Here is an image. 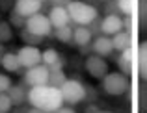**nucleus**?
I'll list each match as a JSON object with an SVG mask.
<instances>
[{
  "label": "nucleus",
  "mask_w": 147,
  "mask_h": 113,
  "mask_svg": "<svg viewBox=\"0 0 147 113\" xmlns=\"http://www.w3.org/2000/svg\"><path fill=\"white\" fill-rule=\"evenodd\" d=\"M28 104L32 108H39L43 111L54 113L63 106L61 91L52 85H39V87H30L28 89Z\"/></svg>",
  "instance_id": "obj_1"
},
{
  "label": "nucleus",
  "mask_w": 147,
  "mask_h": 113,
  "mask_svg": "<svg viewBox=\"0 0 147 113\" xmlns=\"http://www.w3.org/2000/svg\"><path fill=\"white\" fill-rule=\"evenodd\" d=\"M67 13L71 17V22H75L76 26H90L99 17V11L93 4L78 2V0H73L67 6Z\"/></svg>",
  "instance_id": "obj_2"
},
{
  "label": "nucleus",
  "mask_w": 147,
  "mask_h": 113,
  "mask_svg": "<svg viewBox=\"0 0 147 113\" xmlns=\"http://www.w3.org/2000/svg\"><path fill=\"white\" fill-rule=\"evenodd\" d=\"M60 91L63 104H67V106H76L86 100V85L78 80H67L60 87Z\"/></svg>",
  "instance_id": "obj_3"
},
{
  "label": "nucleus",
  "mask_w": 147,
  "mask_h": 113,
  "mask_svg": "<svg viewBox=\"0 0 147 113\" xmlns=\"http://www.w3.org/2000/svg\"><path fill=\"white\" fill-rule=\"evenodd\" d=\"M102 89L110 96H119L129 91V76L123 72H108L102 78Z\"/></svg>",
  "instance_id": "obj_4"
},
{
  "label": "nucleus",
  "mask_w": 147,
  "mask_h": 113,
  "mask_svg": "<svg viewBox=\"0 0 147 113\" xmlns=\"http://www.w3.org/2000/svg\"><path fill=\"white\" fill-rule=\"evenodd\" d=\"M24 28L28 30V32H32L34 35H37V37L52 35V24H50V21H49V15H45V13H36L30 19H26Z\"/></svg>",
  "instance_id": "obj_5"
},
{
  "label": "nucleus",
  "mask_w": 147,
  "mask_h": 113,
  "mask_svg": "<svg viewBox=\"0 0 147 113\" xmlns=\"http://www.w3.org/2000/svg\"><path fill=\"white\" fill-rule=\"evenodd\" d=\"M49 76H50V69L47 65L39 63L32 69H26L24 72V80L30 87H39V85H47L49 84Z\"/></svg>",
  "instance_id": "obj_6"
},
{
  "label": "nucleus",
  "mask_w": 147,
  "mask_h": 113,
  "mask_svg": "<svg viewBox=\"0 0 147 113\" xmlns=\"http://www.w3.org/2000/svg\"><path fill=\"white\" fill-rule=\"evenodd\" d=\"M17 56H19V61H21L22 69L26 71V69H32V67H36V65L41 63V56H43V52H41L37 46L26 45V46H22V48L17 52Z\"/></svg>",
  "instance_id": "obj_7"
},
{
  "label": "nucleus",
  "mask_w": 147,
  "mask_h": 113,
  "mask_svg": "<svg viewBox=\"0 0 147 113\" xmlns=\"http://www.w3.org/2000/svg\"><path fill=\"white\" fill-rule=\"evenodd\" d=\"M86 71L90 72V76L97 78V80H102L104 76L108 74V63L104 61L102 56H88L86 58Z\"/></svg>",
  "instance_id": "obj_8"
},
{
  "label": "nucleus",
  "mask_w": 147,
  "mask_h": 113,
  "mask_svg": "<svg viewBox=\"0 0 147 113\" xmlns=\"http://www.w3.org/2000/svg\"><path fill=\"white\" fill-rule=\"evenodd\" d=\"M41 6H43L41 0H17L13 6V11L24 19H30L32 15L41 13Z\"/></svg>",
  "instance_id": "obj_9"
},
{
  "label": "nucleus",
  "mask_w": 147,
  "mask_h": 113,
  "mask_svg": "<svg viewBox=\"0 0 147 113\" xmlns=\"http://www.w3.org/2000/svg\"><path fill=\"white\" fill-rule=\"evenodd\" d=\"M100 30H102V35L114 37L115 33L123 32V19L119 17V15H106V17L102 19Z\"/></svg>",
  "instance_id": "obj_10"
},
{
  "label": "nucleus",
  "mask_w": 147,
  "mask_h": 113,
  "mask_svg": "<svg viewBox=\"0 0 147 113\" xmlns=\"http://www.w3.org/2000/svg\"><path fill=\"white\" fill-rule=\"evenodd\" d=\"M26 87H30V85L26 84L24 78L21 80V84L11 85V87H9L7 95H9V98H11V102H13V106H22L24 102H28V89H26Z\"/></svg>",
  "instance_id": "obj_11"
},
{
  "label": "nucleus",
  "mask_w": 147,
  "mask_h": 113,
  "mask_svg": "<svg viewBox=\"0 0 147 113\" xmlns=\"http://www.w3.org/2000/svg\"><path fill=\"white\" fill-rule=\"evenodd\" d=\"M41 63L47 65L50 71H58V69H63L65 65V58L61 54H58L54 48H47L41 56Z\"/></svg>",
  "instance_id": "obj_12"
},
{
  "label": "nucleus",
  "mask_w": 147,
  "mask_h": 113,
  "mask_svg": "<svg viewBox=\"0 0 147 113\" xmlns=\"http://www.w3.org/2000/svg\"><path fill=\"white\" fill-rule=\"evenodd\" d=\"M49 21L52 24V28H61V26L71 24V17L67 13V7H50Z\"/></svg>",
  "instance_id": "obj_13"
},
{
  "label": "nucleus",
  "mask_w": 147,
  "mask_h": 113,
  "mask_svg": "<svg viewBox=\"0 0 147 113\" xmlns=\"http://www.w3.org/2000/svg\"><path fill=\"white\" fill-rule=\"evenodd\" d=\"M91 48H93V52L97 54V56H110L112 52H114V43H112V37L108 35H99L93 39V43H91Z\"/></svg>",
  "instance_id": "obj_14"
},
{
  "label": "nucleus",
  "mask_w": 147,
  "mask_h": 113,
  "mask_svg": "<svg viewBox=\"0 0 147 113\" xmlns=\"http://www.w3.org/2000/svg\"><path fill=\"white\" fill-rule=\"evenodd\" d=\"M0 65H2L7 72H15V74H21L22 72V65H21V61H19V56L13 54V52L2 54V63Z\"/></svg>",
  "instance_id": "obj_15"
},
{
  "label": "nucleus",
  "mask_w": 147,
  "mask_h": 113,
  "mask_svg": "<svg viewBox=\"0 0 147 113\" xmlns=\"http://www.w3.org/2000/svg\"><path fill=\"white\" fill-rule=\"evenodd\" d=\"M115 61H117V67H119V71H121L123 74H127V76L132 74V48L123 50Z\"/></svg>",
  "instance_id": "obj_16"
},
{
  "label": "nucleus",
  "mask_w": 147,
  "mask_h": 113,
  "mask_svg": "<svg viewBox=\"0 0 147 113\" xmlns=\"http://www.w3.org/2000/svg\"><path fill=\"white\" fill-rule=\"evenodd\" d=\"M91 32L88 26H75V32H73V41H75V45L78 46H86L91 43Z\"/></svg>",
  "instance_id": "obj_17"
},
{
  "label": "nucleus",
  "mask_w": 147,
  "mask_h": 113,
  "mask_svg": "<svg viewBox=\"0 0 147 113\" xmlns=\"http://www.w3.org/2000/svg\"><path fill=\"white\" fill-rule=\"evenodd\" d=\"M138 74L147 82V41H142L138 46Z\"/></svg>",
  "instance_id": "obj_18"
},
{
  "label": "nucleus",
  "mask_w": 147,
  "mask_h": 113,
  "mask_svg": "<svg viewBox=\"0 0 147 113\" xmlns=\"http://www.w3.org/2000/svg\"><path fill=\"white\" fill-rule=\"evenodd\" d=\"M112 43H114V50L123 52V50L130 48V33H127L125 30H123V32L115 33V35L112 37Z\"/></svg>",
  "instance_id": "obj_19"
},
{
  "label": "nucleus",
  "mask_w": 147,
  "mask_h": 113,
  "mask_svg": "<svg viewBox=\"0 0 147 113\" xmlns=\"http://www.w3.org/2000/svg\"><path fill=\"white\" fill-rule=\"evenodd\" d=\"M138 108L140 113H147V82L142 80L138 85Z\"/></svg>",
  "instance_id": "obj_20"
},
{
  "label": "nucleus",
  "mask_w": 147,
  "mask_h": 113,
  "mask_svg": "<svg viewBox=\"0 0 147 113\" xmlns=\"http://www.w3.org/2000/svg\"><path fill=\"white\" fill-rule=\"evenodd\" d=\"M67 82V76H65L63 69H58V71H50V76H49V85L52 87H58L60 89L61 85Z\"/></svg>",
  "instance_id": "obj_21"
},
{
  "label": "nucleus",
  "mask_w": 147,
  "mask_h": 113,
  "mask_svg": "<svg viewBox=\"0 0 147 113\" xmlns=\"http://www.w3.org/2000/svg\"><path fill=\"white\" fill-rule=\"evenodd\" d=\"M73 24H67V26H61V28H56V32H54V35L60 39L61 43H71L73 41Z\"/></svg>",
  "instance_id": "obj_22"
},
{
  "label": "nucleus",
  "mask_w": 147,
  "mask_h": 113,
  "mask_svg": "<svg viewBox=\"0 0 147 113\" xmlns=\"http://www.w3.org/2000/svg\"><path fill=\"white\" fill-rule=\"evenodd\" d=\"M138 26L147 30V0H138Z\"/></svg>",
  "instance_id": "obj_23"
},
{
  "label": "nucleus",
  "mask_w": 147,
  "mask_h": 113,
  "mask_svg": "<svg viewBox=\"0 0 147 113\" xmlns=\"http://www.w3.org/2000/svg\"><path fill=\"white\" fill-rule=\"evenodd\" d=\"M13 39V30L11 24L6 21H0V43H9Z\"/></svg>",
  "instance_id": "obj_24"
},
{
  "label": "nucleus",
  "mask_w": 147,
  "mask_h": 113,
  "mask_svg": "<svg viewBox=\"0 0 147 113\" xmlns=\"http://www.w3.org/2000/svg\"><path fill=\"white\" fill-rule=\"evenodd\" d=\"M21 39L24 43H28V45H32V46H36V45H39L41 41H43V37H37V35H34L32 32H28L26 28H22L21 30Z\"/></svg>",
  "instance_id": "obj_25"
},
{
  "label": "nucleus",
  "mask_w": 147,
  "mask_h": 113,
  "mask_svg": "<svg viewBox=\"0 0 147 113\" xmlns=\"http://www.w3.org/2000/svg\"><path fill=\"white\" fill-rule=\"evenodd\" d=\"M11 108H13V102H11L9 95L7 93H0V113H9Z\"/></svg>",
  "instance_id": "obj_26"
},
{
  "label": "nucleus",
  "mask_w": 147,
  "mask_h": 113,
  "mask_svg": "<svg viewBox=\"0 0 147 113\" xmlns=\"http://www.w3.org/2000/svg\"><path fill=\"white\" fill-rule=\"evenodd\" d=\"M117 7H119V13L125 15V17L132 15V0H117Z\"/></svg>",
  "instance_id": "obj_27"
},
{
  "label": "nucleus",
  "mask_w": 147,
  "mask_h": 113,
  "mask_svg": "<svg viewBox=\"0 0 147 113\" xmlns=\"http://www.w3.org/2000/svg\"><path fill=\"white\" fill-rule=\"evenodd\" d=\"M9 24H13L15 28H24V26H26V19L21 17V15H17L15 11H11V15H9Z\"/></svg>",
  "instance_id": "obj_28"
},
{
  "label": "nucleus",
  "mask_w": 147,
  "mask_h": 113,
  "mask_svg": "<svg viewBox=\"0 0 147 113\" xmlns=\"http://www.w3.org/2000/svg\"><path fill=\"white\" fill-rule=\"evenodd\" d=\"M100 24H102V19H100V17H97V19H95V21L90 24V26H88L93 37H99V35H102V30H100Z\"/></svg>",
  "instance_id": "obj_29"
},
{
  "label": "nucleus",
  "mask_w": 147,
  "mask_h": 113,
  "mask_svg": "<svg viewBox=\"0 0 147 113\" xmlns=\"http://www.w3.org/2000/svg\"><path fill=\"white\" fill-rule=\"evenodd\" d=\"M104 13L106 15H119L117 0H108V2H104Z\"/></svg>",
  "instance_id": "obj_30"
},
{
  "label": "nucleus",
  "mask_w": 147,
  "mask_h": 113,
  "mask_svg": "<svg viewBox=\"0 0 147 113\" xmlns=\"http://www.w3.org/2000/svg\"><path fill=\"white\" fill-rule=\"evenodd\" d=\"M11 85H13V84H11L9 76H7V74H0V93H7Z\"/></svg>",
  "instance_id": "obj_31"
},
{
  "label": "nucleus",
  "mask_w": 147,
  "mask_h": 113,
  "mask_svg": "<svg viewBox=\"0 0 147 113\" xmlns=\"http://www.w3.org/2000/svg\"><path fill=\"white\" fill-rule=\"evenodd\" d=\"M95 98H97V91L91 85H86V100L88 102H95Z\"/></svg>",
  "instance_id": "obj_32"
},
{
  "label": "nucleus",
  "mask_w": 147,
  "mask_h": 113,
  "mask_svg": "<svg viewBox=\"0 0 147 113\" xmlns=\"http://www.w3.org/2000/svg\"><path fill=\"white\" fill-rule=\"evenodd\" d=\"M73 0H49L50 7H67Z\"/></svg>",
  "instance_id": "obj_33"
},
{
  "label": "nucleus",
  "mask_w": 147,
  "mask_h": 113,
  "mask_svg": "<svg viewBox=\"0 0 147 113\" xmlns=\"http://www.w3.org/2000/svg\"><path fill=\"white\" fill-rule=\"evenodd\" d=\"M123 30H125L127 33H132V17L123 19Z\"/></svg>",
  "instance_id": "obj_34"
},
{
  "label": "nucleus",
  "mask_w": 147,
  "mask_h": 113,
  "mask_svg": "<svg viewBox=\"0 0 147 113\" xmlns=\"http://www.w3.org/2000/svg\"><path fill=\"white\" fill-rule=\"evenodd\" d=\"M54 113H76V111L73 110V106H61L60 110H56Z\"/></svg>",
  "instance_id": "obj_35"
},
{
  "label": "nucleus",
  "mask_w": 147,
  "mask_h": 113,
  "mask_svg": "<svg viewBox=\"0 0 147 113\" xmlns=\"http://www.w3.org/2000/svg\"><path fill=\"white\" fill-rule=\"evenodd\" d=\"M99 111H100V110L95 106V104H90V106L86 108V113H99Z\"/></svg>",
  "instance_id": "obj_36"
},
{
  "label": "nucleus",
  "mask_w": 147,
  "mask_h": 113,
  "mask_svg": "<svg viewBox=\"0 0 147 113\" xmlns=\"http://www.w3.org/2000/svg\"><path fill=\"white\" fill-rule=\"evenodd\" d=\"M90 50H93V48H91V45H86V46H80V52H82L84 56H90Z\"/></svg>",
  "instance_id": "obj_37"
},
{
  "label": "nucleus",
  "mask_w": 147,
  "mask_h": 113,
  "mask_svg": "<svg viewBox=\"0 0 147 113\" xmlns=\"http://www.w3.org/2000/svg\"><path fill=\"white\" fill-rule=\"evenodd\" d=\"M28 113H49V111H43V110H39V108H30Z\"/></svg>",
  "instance_id": "obj_38"
},
{
  "label": "nucleus",
  "mask_w": 147,
  "mask_h": 113,
  "mask_svg": "<svg viewBox=\"0 0 147 113\" xmlns=\"http://www.w3.org/2000/svg\"><path fill=\"white\" fill-rule=\"evenodd\" d=\"M0 54H6L4 52V43H0Z\"/></svg>",
  "instance_id": "obj_39"
},
{
  "label": "nucleus",
  "mask_w": 147,
  "mask_h": 113,
  "mask_svg": "<svg viewBox=\"0 0 147 113\" xmlns=\"http://www.w3.org/2000/svg\"><path fill=\"white\" fill-rule=\"evenodd\" d=\"M99 113H112V111H99Z\"/></svg>",
  "instance_id": "obj_40"
},
{
  "label": "nucleus",
  "mask_w": 147,
  "mask_h": 113,
  "mask_svg": "<svg viewBox=\"0 0 147 113\" xmlns=\"http://www.w3.org/2000/svg\"><path fill=\"white\" fill-rule=\"evenodd\" d=\"M0 63H2V54H0Z\"/></svg>",
  "instance_id": "obj_41"
},
{
  "label": "nucleus",
  "mask_w": 147,
  "mask_h": 113,
  "mask_svg": "<svg viewBox=\"0 0 147 113\" xmlns=\"http://www.w3.org/2000/svg\"><path fill=\"white\" fill-rule=\"evenodd\" d=\"M90 2H99V0H90Z\"/></svg>",
  "instance_id": "obj_42"
},
{
  "label": "nucleus",
  "mask_w": 147,
  "mask_h": 113,
  "mask_svg": "<svg viewBox=\"0 0 147 113\" xmlns=\"http://www.w3.org/2000/svg\"><path fill=\"white\" fill-rule=\"evenodd\" d=\"M99 2H108V0H99Z\"/></svg>",
  "instance_id": "obj_43"
},
{
  "label": "nucleus",
  "mask_w": 147,
  "mask_h": 113,
  "mask_svg": "<svg viewBox=\"0 0 147 113\" xmlns=\"http://www.w3.org/2000/svg\"><path fill=\"white\" fill-rule=\"evenodd\" d=\"M41 2H49V0H41Z\"/></svg>",
  "instance_id": "obj_44"
},
{
  "label": "nucleus",
  "mask_w": 147,
  "mask_h": 113,
  "mask_svg": "<svg viewBox=\"0 0 147 113\" xmlns=\"http://www.w3.org/2000/svg\"><path fill=\"white\" fill-rule=\"evenodd\" d=\"M0 19H2V17H0Z\"/></svg>",
  "instance_id": "obj_45"
}]
</instances>
